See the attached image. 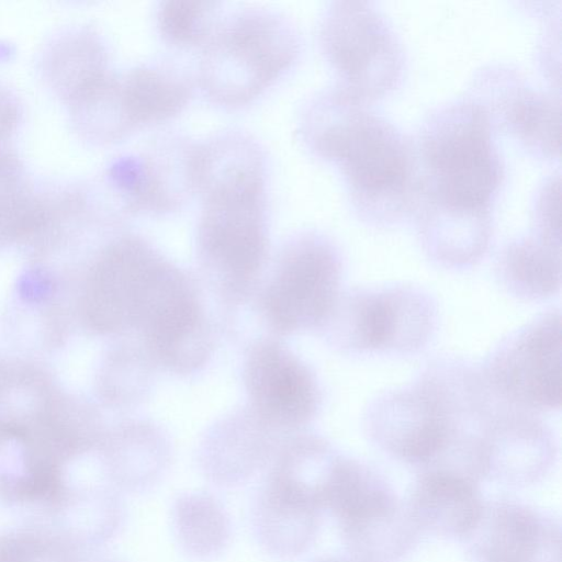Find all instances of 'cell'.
I'll use <instances>...</instances> for the list:
<instances>
[{
  "mask_svg": "<svg viewBox=\"0 0 562 562\" xmlns=\"http://www.w3.org/2000/svg\"><path fill=\"white\" fill-rule=\"evenodd\" d=\"M300 35L292 21L267 8L223 13L201 48L198 82L214 104L237 109L257 99L297 59Z\"/></svg>",
  "mask_w": 562,
  "mask_h": 562,
  "instance_id": "4",
  "label": "cell"
},
{
  "mask_svg": "<svg viewBox=\"0 0 562 562\" xmlns=\"http://www.w3.org/2000/svg\"><path fill=\"white\" fill-rule=\"evenodd\" d=\"M561 312L548 310L504 337L480 366L492 391L535 413L561 406Z\"/></svg>",
  "mask_w": 562,
  "mask_h": 562,
  "instance_id": "10",
  "label": "cell"
},
{
  "mask_svg": "<svg viewBox=\"0 0 562 562\" xmlns=\"http://www.w3.org/2000/svg\"><path fill=\"white\" fill-rule=\"evenodd\" d=\"M196 193L198 254L226 290L245 291L268 249L267 158L259 142L226 130L201 143Z\"/></svg>",
  "mask_w": 562,
  "mask_h": 562,
  "instance_id": "2",
  "label": "cell"
},
{
  "mask_svg": "<svg viewBox=\"0 0 562 562\" xmlns=\"http://www.w3.org/2000/svg\"><path fill=\"white\" fill-rule=\"evenodd\" d=\"M463 541L473 562H561L560 519L519 502L485 503Z\"/></svg>",
  "mask_w": 562,
  "mask_h": 562,
  "instance_id": "17",
  "label": "cell"
},
{
  "mask_svg": "<svg viewBox=\"0 0 562 562\" xmlns=\"http://www.w3.org/2000/svg\"><path fill=\"white\" fill-rule=\"evenodd\" d=\"M85 555L86 550L38 520L0 532V562H81Z\"/></svg>",
  "mask_w": 562,
  "mask_h": 562,
  "instance_id": "24",
  "label": "cell"
},
{
  "mask_svg": "<svg viewBox=\"0 0 562 562\" xmlns=\"http://www.w3.org/2000/svg\"><path fill=\"white\" fill-rule=\"evenodd\" d=\"M437 323V304L428 292L396 283L340 292L322 328L347 355L413 356L430 342Z\"/></svg>",
  "mask_w": 562,
  "mask_h": 562,
  "instance_id": "5",
  "label": "cell"
},
{
  "mask_svg": "<svg viewBox=\"0 0 562 562\" xmlns=\"http://www.w3.org/2000/svg\"><path fill=\"white\" fill-rule=\"evenodd\" d=\"M299 133L317 158L335 165L360 221L393 226L413 214L416 157L413 138L336 83L305 104Z\"/></svg>",
  "mask_w": 562,
  "mask_h": 562,
  "instance_id": "1",
  "label": "cell"
},
{
  "mask_svg": "<svg viewBox=\"0 0 562 562\" xmlns=\"http://www.w3.org/2000/svg\"><path fill=\"white\" fill-rule=\"evenodd\" d=\"M557 452L554 434L538 413L503 401L479 439V474L506 486H528L546 476Z\"/></svg>",
  "mask_w": 562,
  "mask_h": 562,
  "instance_id": "14",
  "label": "cell"
},
{
  "mask_svg": "<svg viewBox=\"0 0 562 562\" xmlns=\"http://www.w3.org/2000/svg\"><path fill=\"white\" fill-rule=\"evenodd\" d=\"M47 206L48 195L34 190L21 159L0 146V245L41 234Z\"/></svg>",
  "mask_w": 562,
  "mask_h": 562,
  "instance_id": "22",
  "label": "cell"
},
{
  "mask_svg": "<svg viewBox=\"0 0 562 562\" xmlns=\"http://www.w3.org/2000/svg\"><path fill=\"white\" fill-rule=\"evenodd\" d=\"M81 562H109V561L95 560V559H87L86 555H85L83 559L81 560Z\"/></svg>",
  "mask_w": 562,
  "mask_h": 562,
  "instance_id": "29",
  "label": "cell"
},
{
  "mask_svg": "<svg viewBox=\"0 0 562 562\" xmlns=\"http://www.w3.org/2000/svg\"><path fill=\"white\" fill-rule=\"evenodd\" d=\"M328 509L356 562H398L420 536L406 504L384 475L366 463L342 476Z\"/></svg>",
  "mask_w": 562,
  "mask_h": 562,
  "instance_id": "7",
  "label": "cell"
},
{
  "mask_svg": "<svg viewBox=\"0 0 562 562\" xmlns=\"http://www.w3.org/2000/svg\"><path fill=\"white\" fill-rule=\"evenodd\" d=\"M484 505L479 481L447 468L418 471L406 503L420 533L462 541L476 527Z\"/></svg>",
  "mask_w": 562,
  "mask_h": 562,
  "instance_id": "18",
  "label": "cell"
},
{
  "mask_svg": "<svg viewBox=\"0 0 562 562\" xmlns=\"http://www.w3.org/2000/svg\"><path fill=\"white\" fill-rule=\"evenodd\" d=\"M165 261L136 235L110 243L87 285L86 313L92 327L103 333L136 328Z\"/></svg>",
  "mask_w": 562,
  "mask_h": 562,
  "instance_id": "13",
  "label": "cell"
},
{
  "mask_svg": "<svg viewBox=\"0 0 562 562\" xmlns=\"http://www.w3.org/2000/svg\"><path fill=\"white\" fill-rule=\"evenodd\" d=\"M127 116L135 131L173 119L190 102L192 80L167 64H142L120 75Z\"/></svg>",
  "mask_w": 562,
  "mask_h": 562,
  "instance_id": "20",
  "label": "cell"
},
{
  "mask_svg": "<svg viewBox=\"0 0 562 562\" xmlns=\"http://www.w3.org/2000/svg\"><path fill=\"white\" fill-rule=\"evenodd\" d=\"M491 119L464 94L435 106L413 137L415 221L437 226L493 225V204L505 178Z\"/></svg>",
  "mask_w": 562,
  "mask_h": 562,
  "instance_id": "3",
  "label": "cell"
},
{
  "mask_svg": "<svg viewBox=\"0 0 562 562\" xmlns=\"http://www.w3.org/2000/svg\"><path fill=\"white\" fill-rule=\"evenodd\" d=\"M487 112L495 131L510 133L532 156H559L560 94L530 86L516 67L488 65L471 80L467 92Z\"/></svg>",
  "mask_w": 562,
  "mask_h": 562,
  "instance_id": "12",
  "label": "cell"
},
{
  "mask_svg": "<svg viewBox=\"0 0 562 562\" xmlns=\"http://www.w3.org/2000/svg\"><path fill=\"white\" fill-rule=\"evenodd\" d=\"M137 329L151 356L177 372L201 366L211 349L196 294L172 265L164 273Z\"/></svg>",
  "mask_w": 562,
  "mask_h": 562,
  "instance_id": "16",
  "label": "cell"
},
{
  "mask_svg": "<svg viewBox=\"0 0 562 562\" xmlns=\"http://www.w3.org/2000/svg\"><path fill=\"white\" fill-rule=\"evenodd\" d=\"M317 562H356V561L351 560L350 558L349 559L327 558V559H322Z\"/></svg>",
  "mask_w": 562,
  "mask_h": 562,
  "instance_id": "28",
  "label": "cell"
},
{
  "mask_svg": "<svg viewBox=\"0 0 562 562\" xmlns=\"http://www.w3.org/2000/svg\"><path fill=\"white\" fill-rule=\"evenodd\" d=\"M176 528L182 544L195 555L216 552L226 541L228 522L220 505L204 495H188L177 502Z\"/></svg>",
  "mask_w": 562,
  "mask_h": 562,
  "instance_id": "25",
  "label": "cell"
},
{
  "mask_svg": "<svg viewBox=\"0 0 562 562\" xmlns=\"http://www.w3.org/2000/svg\"><path fill=\"white\" fill-rule=\"evenodd\" d=\"M560 176H551L538 189L532 207V231L555 241L560 234Z\"/></svg>",
  "mask_w": 562,
  "mask_h": 562,
  "instance_id": "26",
  "label": "cell"
},
{
  "mask_svg": "<svg viewBox=\"0 0 562 562\" xmlns=\"http://www.w3.org/2000/svg\"><path fill=\"white\" fill-rule=\"evenodd\" d=\"M108 50L88 29L68 32L47 49L43 70L53 91L67 104L109 72Z\"/></svg>",
  "mask_w": 562,
  "mask_h": 562,
  "instance_id": "21",
  "label": "cell"
},
{
  "mask_svg": "<svg viewBox=\"0 0 562 562\" xmlns=\"http://www.w3.org/2000/svg\"><path fill=\"white\" fill-rule=\"evenodd\" d=\"M318 42L336 85L361 102L371 105L404 78L402 41L373 2H330L321 16Z\"/></svg>",
  "mask_w": 562,
  "mask_h": 562,
  "instance_id": "6",
  "label": "cell"
},
{
  "mask_svg": "<svg viewBox=\"0 0 562 562\" xmlns=\"http://www.w3.org/2000/svg\"><path fill=\"white\" fill-rule=\"evenodd\" d=\"M496 277L513 296L546 300L560 290L561 241L533 231L508 241L497 258Z\"/></svg>",
  "mask_w": 562,
  "mask_h": 562,
  "instance_id": "19",
  "label": "cell"
},
{
  "mask_svg": "<svg viewBox=\"0 0 562 562\" xmlns=\"http://www.w3.org/2000/svg\"><path fill=\"white\" fill-rule=\"evenodd\" d=\"M199 142L179 133L154 138L140 153L117 158L108 171L124 213L167 214L196 193Z\"/></svg>",
  "mask_w": 562,
  "mask_h": 562,
  "instance_id": "11",
  "label": "cell"
},
{
  "mask_svg": "<svg viewBox=\"0 0 562 562\" xmlns=\"http://www.w3.org/2000/svg\"><path fill=\"white\" fill-rule=\"evenodd\" d=\"M244 379L251 407L262 425L301 427L318 409L321 395L313 373L277 341L262 340L251 347Z\"/></svg>",
  "mask_w": 562,
  "mask_h": 562,
  "instance_id": "15",
  "label": "cell"
},
{
  "mask_svg": "<svg viewBox=\"0 0 562 562\" xmlns=\"http://www.w3.org/2000/svg\"><path fill=\"white\" fill-rule=\"evenodd\" d=\"M222 4L217 1H161L155 11L157 32L172 47L202 48L223 14Z\"/></svg>",
  "mask_w": 562,
  "mask_h": 562,
  "instance_id": "23",
  "label": "cell"
},
{
  "mask_svg": "<svg viewBox=\"0 0 562 562\" xmlns=\"http://www.w3.org/2000/svg\"><path fill=\"white\" fill-rule=\"evenodd\" d=\"M341 276L342 257L331 239L315 232L293 237L265 293L270 324L281 334L322 327L340 293Z\"/></svg>",
  "mask_w": 562,
  "mask_h": 562,
  "instance_id": "9",
  "label": "cell"
},
{
  "mask_svg": "<svg viewBox=\"0 0 562 562\" xmlns=\"http://www.w3.org/2000/svg\"><path fill=\"white\" fill-rule=\"evenodd\" d=\"M21 111L15 97L0 86V146L11 137L20 122Z\"/></svg>",
  "mask_w": 562,
  "mask_h": 562,
  "instance_id": "27",
  "label": "cell"
},
{
  "mask_svg": "<svg viewBox=\"0 0 562 562\" xmlns=\"http://www.w3.org/2000/svg\"><path fill=\"white\" fill-rule=\"evenodd\" d=\"M362 425L376 448L418 471L440 464L454 443L445 403L424 370L414 382L374 397Z\"/></svg>",
  "mask_w": 562,
  "mask_h": 562,
  "instance_id": "8",
  "label": "cell"
}]
</instances>
